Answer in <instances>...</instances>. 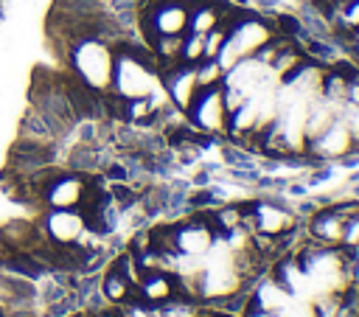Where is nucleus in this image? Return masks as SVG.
<instances>
[{"instance_id":"ddd939ff","label":"nucleus","mask_w":359,"mask_h":317,"mask_svg":"<svg viewBox=\"0 0 359 317\" xmlns=\"http://www.w3.org/2000/svg\"><path fill=\"white\" fill-rule=\"evenodd\" d=\"M129 286H132V281L126 278L123 267H115V269L107 275V281H104V289H107V295H109L112 300H123V297L129 295Z\"/></svg>"},{"instance_id":"1a4fd4ad","label":"nucleus","mask_w":359,"mask_h":317,"mask_svg":"<svg viewBox=\"0 0 359 317\" xmlns=\"http://www.w3.org/2000/svg\"><path fill=\"white\" fill-rule=\"evenodd\" d=\"M48 202L53 208H76L84 202V182L79 177H62L50 185Z\"/></svg>"},{"instance_id":"f03ea898","label":"nucleus","mask_w":359,"mask_h":317,"mask_svg":"<svg viewBox=\"0 0 359 317\" xmlns=\"http://www.w3.org/2000/svg\"><path fill=\"white\" fill-rule=\"evenodd\" d=\"M112 81L118 84V93L123 98H149L154 90V73L146 67V62L121 56L112 70Z\"/></svg>"},{"instance_id":"0eeeda50","label":"nucleus","mask_w":359,"mask_h":317,"mask_svg":"<svg viewBox=\"0 0 359 317\" xmlns=\"http://www.w3.org/2000/svg\"><path fill=\"white\" fill-rule=\"evenodd\" d=\"M250 219L266 236H283V233H289L294 227V216L280 210V208H275V205H258Z\"/></svg>"},{"instance_id":"f257e3e1","label":"nucleus","mask_w":359,"mask_h":317,"mask_svg":"<svg viewBox=\"0 0 359 317\" xmlns=\"http://www.w3.org/2000/svg\"><path fill=\"white\" fill-rule=\"evenodd\" d=\"M76 70L79 76L84 79L87 87H107L112 84V70H115V62H112V53L104 42L98 39H84L79 48H76Z\"/></svg>"},{"instance_id":"4468645a","label":"nucleus","mask_w":359,"mask_h":317,"mask_svg":"<svg viewBox=\"0 0 359 317\" xmlns=\"http://www.w3.org/2000/svg\"><path fill=\"white\" fill-rule=\"evenodd\" d=\"M342 244H348V247H359V213H356V216H351V219L345 222Z\"/></svg>"},{"instance_id":"7ed1b4c3","label":"nucleus","mask_w":359,"mask_h":317,"mask_svg":"<svg viewBox=\"0 0 359 317\" xmlns=\"http://www.w3.org/2000/svg\"><path fill=\"white\" fill-rule=\"evenodd\" d=\"M194 109V118L196 123L205 129V132H224L227 129V95L224 90L216 84V87H208V90H199V95L194 98L191 104Z\"/></svg>"},{"instance_id":"9d476101","label":"nucleus","mask_w":359,"mask_h":317,"mask_svg":"<svg viewBox=\"0 0 359 317\" xmlns=\"http://www.w3.org/2000/svg\"><path fill=\"white\" fill-rule=\"evenodd\" d=\"M171 95H174V101H177L182 109H191L194 98L199 95V84H196V67L180 70V73L171 79Z\"/></svg>"},{"instance_id":"6e6552de","label":"nucleus","mask_w":359,"mask_h":317,"mask_svg":"<svg viewBox=\"0 0 359 317\" xmlns=\"http://www.w3.org/2000/svg\"><path fill=\"white\" fill-rule=\"evenodd\" d=\"M188 17L191 14H188L185 6H180V3H163L154 11L151 22H154V31L160 36H177V34H182L188 28Z\"/></svg>"},{"instance_id":"f8f14e48","label":"nucleus","mask_w":359,"mask_h":317,"mask_svg":"<svg viewBox=\"0 0 359 317\" xmlns=\"http://www.w3.org/2000/svg\"><path fill=\"white\" fill-rule=\"evenodd\" d=\"M219 11L216 8H210V6H202V8H196L191 17H188V28L194 31V34H208V31H213L216 25H219Z\"/></svg>"},{"instance_id":"9b49d317","label":"nucleus","mask_w":359,"mask_h":317,"mask_svg":"<svg viewBox=\"0 0 359 317\" xmlns=\"http://www.w3.org/2000/svg\"><path fill=\"white\" fill-rule=\"evenodd\" d=\"M140 289H143V295H146L149 300H168V297L174 295V286H171V281H168L165 275L154 272V269L146 275V281L140 283Z\"/></svg>"},{"instance_id":"2eb2a0df","label":"nucleus","mask_w":359,"mask_h":317,"mask_svg":"<svg viewBox=\"0 0 359 317\" xmlns=\"http://www.w3.org/2000/svg\"><path fill=\"white\" fill-rule=\"evenodd\" d=\"M345 22L351 28H359V0H351L348 8H345Z\"/></svg>"},{"instance_id":"423d86ee","label":"nucleus","mask_w":359,"mask_h":317,"mask_svg":"<svg viewBox=\"0 0 359 317\" xmlns=\"http://www.w3.org/2000/svg\"><path fill=\"white\" fill-rule=\"evenodd\" d=\"M48 230L59 244H73L84 230V216L73 208H56V213L48 219Z\"/></svg>"},{"instance_id":"20e7f679","label":"nucleus","mask_w":359,"mask_h":317,"mask_svg":"<svg viewBox=\"0 0 359 317\" xmlns=\"http://www.w3.org/2000/svg\"><path fill=\"white\" fill-rule=\"evenodd\" d=\"M359 213V205H339V208H331L325 213H320L314 222H311V233L323 241V244H342V233H345V222L351 216Z\"/></svg>"},{"instance_id":"39448f33","label":"nucleus","mask_w":359,"mask_h":317,"mask_svg":"<svg viewBox=\"0 0 359 317\" xmlns=\"http://www.w3.org/2000/svg\"><path fill=\"white\" fill-rule=\"evenodd\" d=\"M174 244H177V252L196 258V255H202V252H208V250L213 247V233H210L208 224L191 222V224H185V227H177Z\"/></svg>"},{"instance_id":"dca6fc26","label":"nucleus","mask_w":359,"mask_h":317,"mask_svg":"<svg viewBox=\"0 0 359 317\" xmlns=\"http://www.w3.org/2000/svg\"><path fill=\"white\" fill-rule=\"evenodd\" d=\"M292 317H320V314H317V309H311V306H303V309H297Z\"/></svg>"}]
</instances>
